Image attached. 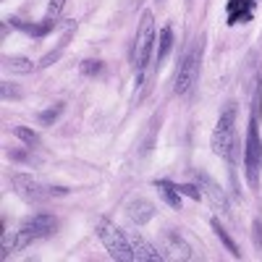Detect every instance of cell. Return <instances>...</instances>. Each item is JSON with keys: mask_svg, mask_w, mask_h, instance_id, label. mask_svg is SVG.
Returning a JSON list of instances; mask_svg holds the SVG:
<instances>
[{"mask_svg": "<svg viewBox=\"0 0 262 262\" xmlns=\"http://www.w3.org/2000/svg\"><path fill=\"white\" fill-rule=\"evenodd\" d=\"M233 123H236V105L228 102L223 107V113L217 116L215 131H212V139L210 147L217 158H223L226 163H236V134H233Z\"/></svg>", "mask_w": 262, "mask_h": 262, "instance_id": "cell-1", "label": "cell"}, {"mask_svg": "<svg viewBox=\"0 0 262 262\" xmlns=\"http://www.w3.org/2000/svg\"><path fill=\"white\" fill-rule=\"evenodd\" d=\"M95 233L102 242L105 252L111 254L113 259H118V262H131V259H134V249H131L128 236L116 223L107 221V217H97V221H95Z\"/></svg>", "mask_w": 262, "mask_h": 262, "instance_id": "cell-2", "label": "cell"}, {"mask_svg": "<svg viewBox=\"0 0 262 262\" xmlns=\"http://www.w3.org/2000/svg\"><path fill=\"white\" fill-rule=\"evenodd\" d=\"M55 228H58V221L48 212H37V215L27 217V221L21 223V228L16 231V252L27 249L32 242H37V238H45V236L55 233Z\"/></svg>", "mask_w": 262, "mask_h": 262, "instance_id": "cell-3", "label": "cell"}, {"mask_svg": "<svg viewBox=\"0 0 262 262\" xmlns=\"http://www.w3.org/2000/svg\"><path fill=\"white\" fill-rule=\"evenodd\" d=\"M152 48H155V18H152L149 11H144L142 21H139V29H137V42H134V66L139 74L149 63Z\"/></svg>", "mask_w": 262, "mask_h": 262, "instance_id": "cell-4", "label": "cell"}, {"mask_svg": "<svg viewBox=\"0 0 262 262\" xmlns=\"http://www.w3.org/2000/svg\"><path fill=\"white\" fill-rule=\"evenodd\" d=\"M259 165H262V139L257 131V121L249 118V128H247V144H244V170L247 179L254 186L259 179Z\"/></svg>", "mask_w": 262, "mask_h": 262, "instance_id": "cell-5", "label": "cell"}, {"mask_svg": "<svg viewBox=\"0 0 262 262\" xmlns=\"http://www.w3.org/2000/svg\"><path fill=\"white\" fill-rule=\"evenodd\" d=\"M200 60H202V45H194L184 55V60L179 63L176 84H173V92H176V95H186L191 86H194L196 76H200Z\"/></svg>", "mask_w": 262, "mask_h": 262, "instance_id": "cell-6", "label": "cell"}, {"mask_svg": "<svg viewBox=\"0 0 262 262\" xmlns=\"http://www.w3.org/2000/svg\"><path fill=\"white\" fill-rule=\"evenodd\" d=\"M11 189L29 205H39L50 196V189H45L37 179H32L29 173H13L11 176Z\"/></svg>", "mask_w": 262, "mask_h": 262, "instance_id": "cell-7", "label": "cell"}, {"mask_svg": "<svg viewBox=\"0 0 262 262\" xmlns=\"http://www.w3.org/2000/svg\"><path fill=\"white\" fill-rule=\"evenodd\" d=\"M194 179H196V186H200L202 196L210 202L212 210H217V212H228V196H226V191H223L221 184H217L215 179H210L207 173H196Z\"/></svg>", "mask_w": 262, "mask_h": 262, "instance_id": "cell-8", "label": "cell"}, {"mask_svg": "<svg viewBox=\"0 0 262 262\" xmlns=\"http://www.w3.org/2000/svg\"><path fill=\"white\" fill-rule=\"evenodd\" d=\"M128 242H131V249H134V259H139V262H163L165 259V254L158 247H152L139 231L131 233Z\"/></svg>", "mask_w": 262, "mask_h": 262, "instance_id": "cell-9", "label": "cell"}, {"mask_svg": "<svg viewBox=\"0 0 262 262\" xmlns=\"http://www.w3.org/2000/svg\"><path fill=\"white\" fill-rule=\"evenodd\" d=\"M254 11H257V0H228V6H226L228 27H233V24H247V21H252Z\"/></svg>", "mask_w": 262, "mask_h": 262, "instance_id": "cell-10", "label": "cell"}, {"mask_svg": "<svg viewBox=\"0 0 262 262\" xmlns=\"http://www.w3.org/2000/svg\"><path fill=\"white\" fill-rule=\"evenodd\" d=\"M126 215H128V221L139 228V226L149 223L152 217H155V205L147 202V200H131L128 207H126Z\"/></svg>", "mask_w": 262, "mask_h": 262, "instance_id": "cell-11", "label": "cell"}, {"mask_svg": "<svg viewBox=\"0 0 262 262\" xmlns=\"http://www.w3.org/2000/svg\"><path fill=\"white\" fill-rule=\"evenodd\" d=\"M8 24L16 27V29H21V32H27V34H32V37H48V34L58 27V21L45 16L39 24H34V21H32V24H27V21H21V18H8Z\"/></svg>", "mask_w": 262, "mask_h": 262, "instance_id": "cell-12", "label": "cell"}, {"mask_svg": "<svg viewBox=\"0 0 262 262\" xmlns=\"http://www.w3.org/2000/svg\"><path fill=\"white\" fill-rule=\"evenodd\" d=\"M155 189L160 191V196H163V202L168 205V207H173V210H181V191H179V186L176 184H170V181H155Z\"/></svg>", "mask_w": 262, "mask_h": 262, "instance_id": "cell-13", "label": "cell"}, {"mask_svg": "<svg viewBox=\"0 0 262 262\" xmlns=\"http://www.w3.org/2000/svg\"><path fill=\"white\" fill-rule=\"evenodd\" d=\"M210 226H212V231H215V236H217V238H221V244H223V247H226V249L231 252V257H236V259H238V257H242V252H238V247H236V242H233V238H231V233H228V231H226V228L221 226V221H217V217H212V221H210Z\"/></svg>", "mask_w": 262, "mask_h": 262, "instance_id": "cell-14", "label": "cell"}, {"mask_svg": "<svg viewBox=\"0 0 262 262\" xmlns=\"http://www.w3.org/2000/svg\"><path fill=\"white\" fill-rule=\"evenodd\" d=\"M170 48H173V27L165 24V27L160 29V37H158V66L168 58Z\"/></svg>", "mask_w": 262, "mask_h": 262, "instance_id": "cell-15", "label": "cell"}, {"mask_svg": "<svg viewBox=\"0 0 262 262\" xmlns=\"http://www.w3.org/2000/svg\"><path fill=\"white\" fill-rule=\"evenodd\" d=\"M3 66L11 71V74H32L34 71V63L29 58H21V55H13V58H3Z\"/></svg>", "mask_w": 262, "mask_h": 262, "instance_id": "cell-16", "label": "cell"}, {"mask_svg": "<svg viewBox=\"0 0 262 262\" xmlns=\"http://www.w3.org/2000/svg\"><path fill=\"white\" fill-rule=\"evenodd\" d=\"M165 242H168V247H170L173 252L181 254V259H191V247L184 242L176 231H165Z\"/></svg>", "mask_w": 262, "mask_h": 262, "instance_id": "cell-17", "label": "cell"}, {"mask_svg": "<svg viewBox=\"0 0 262 262\" xmlns=\"http://www.w3.org/2000/svg\"><path fill=\"white\" fill-rule=\"evenodd\" d=\"M13 137H16L18 142H24V144H27L29 149L39 144V137H37V131H32V128H27V126H13Z\"/></svg>", "mask_w": 262, "mask_h": 262, "instance_id": "cell-18", "label": "cell"}, {"mask_svg": "<svg viewBox=\"0 0 262 262\" xmlns=\"http://www.w3.org/2000/svg\"><path fill=\"white\" fill-rule=\"evenodd\" d=\"M63 113V105H55V107H48V111H42L39 116H37V123L39 126H53L55 121H58V116Z\"/></svg>", "mask_w": 262, "mask_h": 262, "instance_id": "cell-19", "label": "cell"}, {"mask_svg": "<svg viewBox=\"0 0 262 262\" xmlns=\"http://www.w3.org/2000/svg\"><path fill=\"white\" fill-rule=\"evenodd\" d=\"M254 84L257 86H254V95H252V118L259 121L262 118V79H257Z\"/></svg>", "mask_w": 262, "mask_h": 262, "instance_id": "cell-20", "label": "cell"}, {"mask_svg": "<svg viewBox=\"0 0 262 262\" xmlns=\"http://www.w3.org/2000/svg\"><path fill=\"white\" fill-rule=\"evenodd\" d=\"M79 71H81V76H97L102 71V63L100 60H84L79 66Z\"/></svg>", "mask_w": 262, "mask_h": 262, "instance_id": "cell-21", "label": "cell"}, {"mask_svg": "<svg viewBox=\"0 0 262 262\" xmlns=\"http://www.w3.org/2000/svg\"><path fill=\"white\" fill-rule=\"evenodd\" d=\"M63 48H66V39H63V42H60V45H58V50H53V53H48V55H45V58H42V60H39L37 66H39V69H48V66H53V63H55V60L60 58V53H63Z\"/></svg>", "mask_w": 262, "mask_h": 262, "instance_id": "cell-22", "label": "cell"}, {"mask_svg": "<svg viewBox=\"0 0 262 262\" xmlns=\"http://www.w3.org/2000/svg\"><path fill=\"white\" fill-rule=\"evenodd\" d=\"M179 191H181V194H186L189 200H194V202H200V200H202V191H200V186H191V184H181V186H179Z\"/></svg>", "mask_w": 262, "mask_h": 262, "instance_id": "cell-23", "label": "cell"}, {"mask_svg": "<svg viewBox=\"0 0 262 262\" xmlns=\"http://www.w3.org/2000/svg\"><path fill=\"white\" fill-rule=\"evenodd\" d=\"M63 6H66V0H50V3H48V18H55L58 21Z\"/></svg>", "mask_w": 262, "mask_h": 262, "instance_id": "cell-24", "label": "cell"}, {"mask_svg": "<svg viewBox=\"0 0 262 262\" xmlns=\"http://www.w3.org/2000/svg\"><path fill=\"white\" fill-rule=\"evenodd\" d=\"M3 100H21V92L16 90L13 84H8V81H3Z\"/></svg>", "mask_w": 262, "mask_h": 262, "instance_id": "cell-25", "label": "cell"}, {"mask_svg": "<svg viewBox=\"0 0 262 262\" xmlns=\"http://www.w3.org/2000/svg\"><path fill=\"white\" fill-rule=\"evenodd\" d=\"M8 158H11V160H32L27 152H18V149H8Z\"/></svg>", "mask_w": 262, "mask_h": 262, "instance_id": "cell-26", "label": "cell"}, {"mask_svg": "<svg viewBox=\"0 0 262 262\" xmlns=\"http://www.w3.org/2000/svg\"><path fill=\"white\" fill-rule=\"evenodd\" d=\"M254 242H257V247H262V226H259V221H254Z\"/></svg>", "mask_w": 262, "mask_h": 262, "instance_id": "cell-27", "label": "cell"}]
</instances>
